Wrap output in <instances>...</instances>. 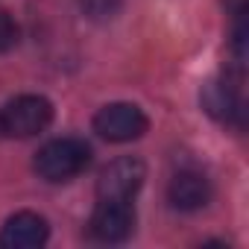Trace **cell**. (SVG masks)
I'll return each instance as SVG.
<instances>
[{"mask_svg":"<svg viewBox=\"0 0 249 249\" xmlns=\"http://www.w3.org/2000/svg\"><path fill=\"white\" fill-rule=\"evenodd\" d=\"M91 164V147L79 138H56L36 156V173L47 182H71Z\"/></svg>","mask_w":249,"mask_h":249,"instance_id":"cell-1","label":"cell"},{"mask_svg":"<svg viewBox=\"0 0 249 249\" xmlns=\"http://www.w3.org/2000/svg\"><path fill=\"white\" fill-rule=\"evenodd\" d=\"M18 36H21V30H18L15 18H12L9 12H3V9H0V53L12 50V47L18 44Z\"/></svg>","mask_w":249,"mask_h":249,"instance_id":"cell-10","label":"cell"},{"mask_svg":"<svg viewBox=\"0 0 249 249\" xmlns=\"http://www.w3.org/2000/svg\"><path fill=\"white\" fill-rule=\"evenodd\" d=\"M94 132L111 144H126L147 132V114L132 103H111L94 114Z\"/></svg>","mask_w":249,"mask_h":249,"instance_id":"cell-3","label":"cell"},{"mask_svg":"<svg viewBox=\"0 0 249 249\" xmlns=\"http://www.w3.org/2000/svg\"><path fill=\"white\" fill-rule=\"evenodd\" d=\"M202 106L211 117L223 120V123H234V126H243V97H240V88L231 85L229 79H217V82H208L205 91H202Z\"/></svg>","mask_w":249,"mask_h":249,"instance_id":"cell-8","label":"cell"},{"mask_svg":"<svg viewBox=\"0 0 249 249\" xmlns=\"http://www.w3.org/2000/svg\"><path fill=\"white\" fill-rule=\"evenodd\" d=\"M167 199L179 211H199L211 199V182L199 170H179L167 185Z\"/></svg>","mask_w":249,"mask_h":249,"instance_id":"cell-7","label":"cell"},{"mask_svg":"<svg viewBox=\"0 0 249 249\" xmlns=\"http://www.w3.org/2000/svg\"><path fill=\"white\" fill-rule=\"evenodd\" d=\"M123 6V0H79V9L91 21H111Z\"/></svg>","mask_w":249,"mask_h":249,"instance_id":"cell-9","label":"cell"},{"mask_svg":"<svg viewBox=\"0 0 249 249\" xmlns=\"http://www.w3.org/2000/svg\"><path fill=\"white\" fill-rule=\"evenodd\" d=\"M50 234V226L41 214H33V211H21V214H12L3 229H0V246L3 249H33V246H41Z\"/></svg>","mask_w":249,"mask_h":249,"instance_id":"cell-6","label":"cell"},{"mask_svg":"<svg viewBox=\"0 0 249 249\" xmlns=\"http://www.w3.org/2000/svg\"><path fill=\"white\" fill-rule=\"evenodd\" d=\"M50 120H53V106L47 97L21 94L9 100L0 111V132L9 138H33L50 126Z\"/></svg>","mask_w":249,"mask_h":249,"instance_id":"cell-2","label":"cell"},{"mask_svg":"<svg viewBox=\"0 0 249 249\" xmlns=\"http://www.w3.org/2000/svg\"><path fill=\"white\" fill-rule=\"evenodd\" d=\"M144 176H147V170H144V164L138 159H132V156L129 159H117V161H111L100 173V179H97V196L100 199L132 202V196L144 185Z\"/></svg>","mask_w":249,"mask_h":249,"instance_id":"cell-4","label":"cell"},{"mask_svg":"<svg viewBox=\"0 0 249 249\" xmlns=\"http://www.w3.org/2000/svg\"><path fill=\"white\" fill-rule=\"evenodd\" d=\"M91 237L100 243H123L135 231V211L129 202L120 199H100L91 214Z\"/></svg>","mask_w":249,"mask_h":249,"instance_id":"cell-5","label":"cell"}]
</instances>
